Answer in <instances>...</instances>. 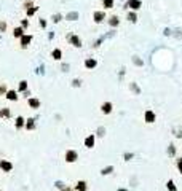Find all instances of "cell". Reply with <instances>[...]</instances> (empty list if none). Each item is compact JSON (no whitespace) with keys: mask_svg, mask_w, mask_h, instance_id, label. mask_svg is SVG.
<instances>
[{"mask_svg":"<svg viewBox=\"0 0 182 191\" xmlns=\"http://www.w3.org/2000/svg\"><path fill=\"white\" fill-rule=\"evenodd\" d=\"M64 159H65V163H69V164H72V163H75V161L78 159V153L75 150H67L65 151V154H64Z\"/></svg>","mask_w":182,"mask_h":191,"instance_id":"6da1fadb","label":"cell"},{"mask_svg":"<svg viewBox=\"0 0 182 191\" xmlns=\"http://www.w3.org/2000/svg\"><path fill=\"white\" fill-rule=\"evenodd\" d=\"M141 5H142L141 0H128V2H126V8H129L131 11H137V10L141 8Z\"/></svg>","mask_w":182,"mask_h":191,"instance_id":"7a4b0ae2","label":"cell"},{"mask_svg":"<svg viewBox=\"0 0 182 191\" xmlns=\"http://www.w3.org/2000/svg\"><path fill=\"white\" fill-rule=\"evenodd\" d=\"M19 40H21V48H27V46L31 45V42L34 40V35L32 34H24Z\"/></svg>","mask_w":182,"mask_h":191,"instance_id":"3957f363","label":"cell"},{"mask_svg":"<svg viewBox=\"0 0 182 191\" xmlns=\"http://www.w3.org/2000/svg\"><path fill=\"white\" fill-rule=\"evenodd\" d=\"M144 121H145L147 124L155 123V121H156V115H155L152 110H145V113H144Z\"/></svg>","mask_w":182,"mask_h":191,"instance_id":"277c9868","label":"cell"},{"mask_svg":"<svg viewBox=\"0 0 182 191\" xmlns=\"http://www.w3.org/2000/svg\"><path fill=\"white\" fill-rule=\"evenodd\" d=\"M67 40H69L70 45H74L75 48H80V46H82V40H80V37H78V35H75V34L67 35Z\"/></svg>","mask_w":182,"mask_h":191,"instance_id":"5b68a950","label":"cell"},{"mask_svg":"<svg viewBox=\"0 0 182 191\" xmlns=\"http://www.w3.org/2000/svg\"><path fill=\"white\" fill-rule=\"evenodd\" d=\"M27 105L31 107V109H34V110H38L40 105H42V102H40V99H37V97H29Z\"/></svg>","mask_w":182,"mask_h":191,"instance_id":"8992f818","label":"cell"},{"mask_svg":"<svg viewBox=\"0 0 182 191\" xmlns=\"http://www.w3.org/2000/svg\"><path fill=\"white\" fill-rule=\"evenodd\" d=\"M97 67V61L94 57H86L85 59V68L86 70H93V68Z\"/></svg>","mask_w":182,"mask_h":191,"instance_id":"52a82bcc","label":"cell"},{"mask_svg":"<svg viewBox=\"0 0 182 191\" xmlns=\"http://www.w3.org/2000/svg\"><path fill=\"white\" fill-rule=\"evenodd\" d=\"M101 111H102L104 115H110L112 111H114V104L112 102H104L102 105H101Z\"/></svg>","mask_w":182,"mask_h":191,"instance_id":"ba28073f","label":"cell"},{"mask_svg":"<svg viewBox=\"0 0 182 191\" xmlns=\"http://www.w3.org/2000/svg\"><path fill=\"white\" fill-rule=\"evenodd\" d=\"M0 169H2L3 172H11L13 171V164L10 163V161H6V159H0Z\"/></svg>","mask_w":182,"mask_h":191,"instance_id":"9c48e42d","label":"cell"},{"mask_svg":"<svg viewBox=\"0 0 182 191\" xmlns=\"http://www.w3.org/2000/svg\"><path fill=\"white\" fill-rule=\"evenodd\" d=\"M104 19H105V13L104 11H94L93 13V21L96 24H101Z\"/></svg>","mask_w":182,"mask_h":191,"instance_id":"30bf717a","label":"cell"},{"mask_svg":"<svg viewBox=\"0 0 182 191\" xmlns=\"http://www.w3.org/2000/svg\"><path fill=\"white\" fill-rule=\"evenodd\" d=\"M18 91H14V89H8L6 91V94H5V99H8V100H11V102H16L18 100Z\"/></svg>","mask_w":182,"mask_h":191,"instance_id":"8fae6325","label":"cell"},{"mask_svg":"<svg viewBox=\"0 0 182 191\" xmlns=\"http://www.w3.org/2000/svg\"><path fill=\"white\" fill-rule=\"evenodd\" d=\"M75 191H88V183L85 182V180H78L77 183H75Z\"/></svg>","mask_w":182,"mask_h":191,"instance_id":"7c38bea8","label":"cell"},{"mask_svg":"<svg viewBox=\"0 0 182 191\" xmlns=\"http://www.w3.org/2000/svg\"><path fill=\"white\" fill-rule=\"evenodd\" d=\"M94 142H96V137H94V134H90V135L85 139V147H86V148H93V147H94Z\"/></svg>","mask_w":182,"mask_h":191,"instance_id":"4fadbf2b","label":"cell"},{"mask_svg":"<svg viewBox=\"0 0 182 191\" xmlns=\"http://www.w3.org/2000/svg\"><path fill=\"white\" fill-rule=\"evenodd\" d=\"M107 23H109V26H110V27H118L120 26V18L118 16H110L107 19Z\"/></svg>","mask_w":182,"mask_h":191,"instance_id":"5bb4252c","label":"cell"},{"mask_svg":"<svg viewBox=\"0 0 182 191\" xmlns=\"http://www.w3.org/2000/svg\"><path fill=\"white\" fill-rule=\"evenodd\" d=\"M24 124H26V118H24V116H18L16 121H14V128H16V129H23Z\"/></svg>","mask_w":182,"mask_h":191,"instance_id":"9a60e30c","label":"cell"},{"mask_svg":"<svg viewBox=\"0 0 182 191\" xmlns=\"http://www.w3.org/2000/svg\"><path fill=\"white\" fill-rule=\"evenodd\" d=\"M51 57L54 61H61V59H63V51H61L59 48H54L51 51Z\"/></svg>","mask_w":182,"mask_h":191,"instance_id":"2e32d148","label":"cell"},{"mask_svg":"<svg viewBox=\"0 0 182 191\" xmlns=\"http://www.w3.org/2000/svg\"><path fill=\"white\" fill-rule=\"evenodd\" d=\"M24 128H26L27 131H34V129H35V120H34V118H29V120H26Z\"/></svg>","mask_w":182,"mask_h":191,"instance_id":"e0dca14e","label":"cell"},{"mask_svg":"<svg viewBox=\"0 0 182 191\" xmlns=\"http://www.w3.org/2000/svg\"><path fill=\"white\" fill-rule=\"evenodd\" d=\"M24 35V29L23 27H14L13 29V37L14 38H21Z\"/></svg>","mask_w":182,"mask_h":191,"instance_id":"ac0fdd59","label":"cell"},{"mask_svg":"<svg viewBox=\"0 0 182 191\" xmlns=\"http://www.w3.org/2000/svg\"><path fill=\"white\" fill-rule=\"evenodd\" d=\"M10 116H11V110H10L8 107L0 109V118H10Z\"/></svg>","mask_w":182,"mask_h":191,"instance_id":"d6986e66","label":"cell"},{"mask_svg":"<svg viewBox=\"0 0 182 191\" xmlns=\"http://www.w3.org/2000/svg\"><path fill=\"white\" fill-rule=\"evenodd\" d=\"M24 91H27V81L26 80L19 81V86H18V92H24Z\"/></svg>","mask_w":182,"mask_h":191,"instance_id":"ffe728a7","label":"cell"},{"mask_svg":"<svg viewBox=\"0 0 182 191\" xmlns=\"http://www.w3.org/2000/svg\"><path fill=\"white\" fill-rule=\"evenodd\" d=\"M166 188H168V191H177V186L173 180H168V182H166Z\"/></svg>","mask_w":182,"mask_h":191,"instance_id":"44dd1931","label":"cell"},{"mask_svg":"<svg viewBox=\"0 0 182 191\" xmlns=\"http://www.w3.org/2000/svg\"><path fill=\"white\" fill-rule=\"evenodd\" d=\"M102 6H104L105 10L114 8V0H102Z\"/></svg>","mask_w":182,"mask_h":191,"instance_id":"7402d4cb","label":"cell"},{"mask_svg":"<svg viewBox=\"0 0 182 191\" xmlns=\"http://www.w3.org/2000/svg\"><path fill=\"white\" fill-rule=\"evenodd\" d=\"M128 21H129V23H137V14H136V11H129V13H128Z\"/></svg>","mask_w":182,"mask_h":191,"instance_id":"603a6c76","label":"cell"},{"mask_svg":"<svg viewBox=\"0 0 182 191\" xmlns=\"http://www.w3.org/2000/svg\"><path fill=\"white\" fill-rule=\"evenodd\" d=\"M37 11H38V6H32V8L26 10V14H27V18H31V16H34Z\"/></svg>","mask_w":182,"mask_h":191,"instance_id":"cb8c5ba5","label":"cell"},{"mask_svg":"<svg viewBox=\"0 0 182 191\" xmlns=\"http://www.w3.org/2000/svg\"><path fill=\"white\" fill-rule=\"evenodd\" d=\"M6 29H8V24H6V21L0 19V34H5Z\"/></svg>","mask_w":182,"mask_h":191,"instance_id":"d4e9b609","label":"cell"},{"mask_svg":"<svg viewBox=\"0 0 182 191\" xmlns=\"http://www.w3.org/2000/svg\"><path fill=\"white\" fill-rule=\"evenodd\" d=\"M114 172V166H107V167H104L102 171H101V174L102 175H109V174H112Z\"/></svg>","mask_w":182,"mask_h":191,"instance_id":"484cf974","label":"cell"},{"mask_svg":"<svg viewBox=\"0 0 182 191\" xmlns=\"http://www.w3.org/2000/svg\"><path fill=\"white\" fill-rule=\"evenodd\" d=\"M65 18H67V21H77V19H78V13H77V11H74V13H69Z\"/></svg>","mask_w":182,"mask_h":191,"instance_id":"4316f807","label":"cell"},{"mask_svg":"<svg viewBox=\"0 0 182 191\" xmlns=\"http://www.w3.org/2000/svg\"><path fill=\"white\" fill-rule=\"evenodd\" d=\"M6 91H8V86H6L5 83H2V85H0V96H5Z\"/></svg>","mask_w":182,"mask_h":191,"instance_id":"83f0119b","label":"cell"},{"mask_svg":"<svg viewBox=\"0 0 182 191\" xmlns=\"http://www.w3.org/2000/svg\"><path fill=\"white\" fill-rule=\"evenodd\" d=\"M168 154H169L171 158H173L174 154H176V147H174L173 143H171V145H169V148H168Z\"/></svg>","mask_w":182,"mask_h":191,"instance_id":"f1b7e54d","label":"cell"},{"mask_svg":"<svg viewBox=\"0 0 182 191\" xmlns=\"http://www.w3.org/2000/svg\"><path fill=\"white\" fill-rule=\"evenodd\" d=\"M51 19H53V23H59V21L63 19V14H59V13H58V14H53Z\"/></svg>","mask_w":182,"mask_h":191,"instance_id":"f546056e","label":"cell"},{"mask_svg":"<svg viewBox=\"0 0 182 191\" xmlns=\"http://www.w3.org/2000/svg\"><path fill=\"white\" fill-rule=\"evenodd\" d=\"M176 166H177V171H179V174L182 175V158L176 159Z\"/></svg>","mask_w":182,"mask_h":191,"instance_id":"4dcf8cb0","label":"cell"},{"mask_svg":"<svg viewBox=\"0 0 182 191\" xmlns=\"http://www.w3.org/2000/svg\"><path fill=\"white\" fill-rule=\"evenodd\" d=\"M32 6H34V2H32V0L24 2V10H29V8H32Z\"/></svg>","mask_w":182,"mask_h":191,"instance_id":"1f68e13d","label":"cell"},{"mask_svg":"<svg viewBox=\"0 0 182 191\" xmlns=\"http://www.w3.org/2000/svg\"><path fill=\"white\" fill-rule=\"evenodd\" d=\"M21 27H23L24 30H26V29L29 27V21H27V19H23V23H21Z\"/></svg>","mask_w":182,"mask_h":191,"instance_id":"d6a6232c","label":"cell"},{"mask_svg":"<svg viewBox=\"0 0 182 191\" xmlns=\"http://www.w3.org/2000/svg\"><path fill=\"white\" fill-rule=\"evenodd\" d=\"M131 89H133V91H134V92H137V94H139V92H141V89H139V88H137V86H136V85H134V83H133V85H131Z\"/></svg>","mask_w":182,"mask_h":191,"instance_id":"836d02e7","label":"cell"},{"mask_svg":"<svg viewBox=\"0 0 182 191\" xmlns=\"http://www.w3.org/2000/svg\"><path fill=\"white\" fill-rule=\"evenodd\" d=\"M123 158H125L126 161H129L131 158H133V153H126V154H123Z\"/></svg>","mask_w":182,"mask_h":191,"instance_id":"e575fe53","label":"cell"},{"mask_svg":"<svg viewBox=\"0 0 182 191\" xmlns=\"http://www.w3.org/2000/svg\"><path fill=\"white\" fill-rule=\"evenodd\" d=\"M134 64H136V66H142V61H141V59H137V57H134Z\"/></svg>","mask_w":182,"mask_h":191,"instance_id":"d590c367","label":"cell"},{"mask_svg":"<svg viewBox=\"0 0 182 191\" xmlns=\"http://www.w3.org/2000/svg\"><path fill=\"white\" fill-rule=\"evenodd\" d=\"M80 83H82L80 80H74V81H72V86H75V88H78V86H80Z\"/></svg>","mask_w":182,"mask_h":191,"instance_id":"8d00e7d4","label":"cell"},{"mask_svg":"<svg viewBox=\"0 0 182 191\" xmlns=\"http://www.w3.org/2000/svg\"><path fill=\"white\" fill-rule=\"evenodd\" d=\"M38 24H40V27H43V29L46 27V21H45V19H40V23H38Z\"/></svg>","mask_w":182,"mask_h":191,"instance_id":"74e56055","label":"cell"},{"mask_svg":"<svg viewBox=\"0 0 182 191\" xmlns=\"http://www.w3.org/2000/svg\"><path fill=\"white\" fill-rule=\"evenodd\" d=\"M56 186H58V188H61V190H63V188H64V183H63V182H56Z\"/></svg>","mask_w":182,"mask_h":191,"instance_id":"f35d334b","label":"cell"},{"mask_svg":"<svg viewBox=\"0 0 182 191\" xmlns=\"http://www.w3.org/2000/svg\"><path fill=\"white\" fill-rule=\"evenodd\" d=\"M61 191H75V190H74V188H69V186H64Z\"/></svg>","mask_w":182,"mask_h":191,"instance_id":"ab89813d","label":"cell"},{"mask_svg":"<svg viewBox=\"0 0 182 191\" xmlns=\"http://www.w3.org/2000/svg\"><path fill=\"white\" fill-rule=\"evenodd\" d=\"M24 96H26L27 99H29V96H31V91H24Z\"/></svg>","mask_w":182,"mask_h":191,"instance_id":"60d3db41","label":"cell"},{"mask_svg":"<svg viewBox=\"0 0 182 191\" xmlns=\"http://www.w3.org/2000/svg\"><path fill=\"white\" fill-rule=\"evenodd\" d=\"M67 68H69V66H67V64H63V70L65 72V70H67Z\"/></svg>","mask_w":182,"mask_h":191,"instance_id":"b9f144b4","label":"cell"},{"mask_svg":"<svg viewBox=\"0 0 182 191\" xmlns=\"http://www.w3.org/2000/svg\"><path fill=\"white\" fill-rule=\"evenodd\" d=\"M118 191H126V190H123V188H120V190H118Z\"/></svg>","mask_w":182,"mask_h":191,"instance_id":"7bdbcfd3","label":"cell"}]
</instances>
